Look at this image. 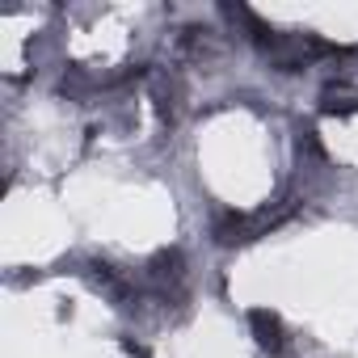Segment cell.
Wrapping results in <instances>:
<instances>
[{
	"mask_svg": "<svg viewBox=\"0 0 358 358\" xmlns=\"http://www.w3.org/2000/svg\"><path fill=\"white\" fill-rule=\"evenodd\" d=\"M257 232H253V211H236V207H224L211 215V245L215 249H245L253 245Z\"/></svg>",
	"mask_w": 358,
	"mask_h": 358,
	"instance_id": "cell-3",
	"label": "cell"
},
{
	"mask_svg": "<svg viewBox=\"0 0 358 358\" xmlns=\"http://www.w3.org/2000/svg\"><path fill=\"white\" fill-rule=\"evenodd\" d=\"M316 110L324 118H350L358 114V85L354 80H324L316 93Z\"/></svg>",
	"mask_w": 358,
	"mask_h": 358,
	"instance_id": "cell-5",
	"label": "cell"
},
{
	"mask_svg": "<svg viewBox=\"0 0 358 358\" xmlns=\"http://www.w3.org/2000/svg\"><path fill=\"white\" fill-rule=\"evenodd\" d=\"M245 320H249V337L257 341L262 354H270V358L291 354V333H287V324H282V316L274 308H249Z\"/></svg>",
	"mask_w": 358,
	"mask_h": 358,
	"instance_id": "cell-2",
	"label": "cell"
},
{
	"mask_svg": "<svg viewBox=\"0 0 358 358\" xmlns=\"http://www.w3.org/2000/svg\"><path fill=\"white\" fill-rule=\"evenodd\" d=\"M148 97H152L160 122L173 127L177 114H182V80H177L173 72H164V68H156V72H148Z\"/></svg>",
	"mask_w": 358,
	"mask_h": 358,
	"instance_id": "cell-4",
	"label": "cell"
},
{
	"mask_svg": "<svg viewBox=\"0 0 358 358\" xmlns=\"http://www.w3.org/2000/svg\"><path fill=\"white\" fill-rule=\"evenodd\" d=\"M253 51L270 64V72H282V76L308 72L316 64H345V59L358 55L354 47H337V43H329L312 30H274L266 22L253 34Z\"/></svg>",
	"mask_w": 358,
	"mask_h": 358,
	"instance_id": "cell-1",
	"label": "cell"
}]
</instances>
